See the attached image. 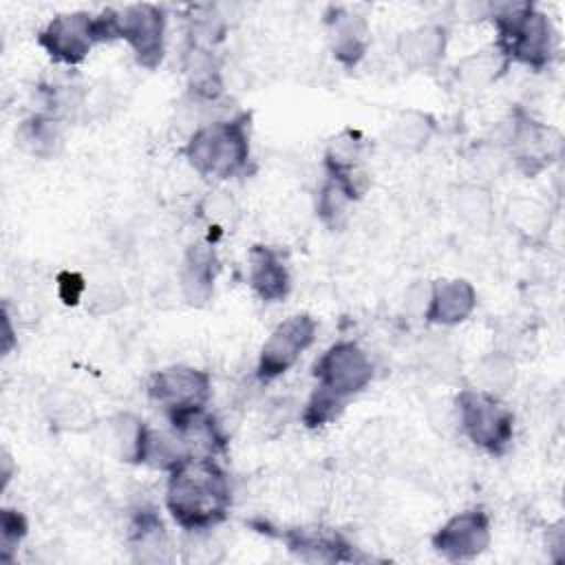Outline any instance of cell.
<instances>
[{
  "label": "cell",
  "instance_id": "8fae6325",
  "mask_svg": "<svg viewBox=\"0 0 565 565\" xmlns=\"http://www.w3.org/2000/svg\"><path fill=\"white\" fill-rule=\"evenodd\" d=\"M510 148L516 163L532 174L556 159L561 150V137L554 128L534 121L527 115H519L512 124Z\"/></svg>",
  "mask_w": 565,
  "mask_h": 565
},
{
  "label": "cell",
  "instance_id": "ffe728a7",
  "mask_svg": "<svg viewBox=\"0 0 565 565\" xmlns=\"http://www.w3.org/2000/svg\"><path fill=\"white\" fill-rule=\"evenodd\" d=\"M433 132L435 121L430 115L422 110H404L393 119L388 128V141L397 150H419L430 141Z\"/></svg>",
  "mask_w": 565,
  "mask_h": 565
},
{
  "label": "cell",
  "instance_id": "2e32d148",
  "mask_svg": "<svg viewBox=\"0 0 565 565\" xmlns=\"http://www.w3.org/2000/svg\"><path fill=\"white\" fill-rule=\"evenodd\" d=\"M448 44V33L441 24H419L397 38V55L415 71L433 68L441 62Z\"/></svg>",
  "mask_w": 565,
  "mask_h": 565
},
{
  "label": "cell",
  "instance_id": "30bf717a",
  "mask_svg": "<svg viewBox=\"0 0 565 565\" xmlns=\"http://www.w3.org/2000/svg\"><path fill=\"white\" fill-rule=\"evenodd\" d=\"M490 545V519L481 508L450 516L435 534L433 547L448 561H470Z\"/></svg>",
  "mask_w": 565,
  "mask_h": 565
},
{
  "label": "cell",
  "instance_id": "44dd1931",
  "mask_svg": "<svg viewBox=\"0 0 565 565\" xmlns=\"http://www.w3.org/2000/svg\"><path fill=\"white\" fill-rule=\"evenodd\" d=\"M146 433H148L146 422L137 419L135 415H119L113 422V441L124 461L141 463Z\"/></svg>",
  "mask_w": 565,
  "mask_h": 565
},
{
  "label": "cell",
  "instance_id": "5b68a950",
  "mask_svg": "<svg viewBox=\"0 0 565 565\" xmlns=\"http://www.w3.org/2000/svg\"><path fill=\"white\" fill-rule=\"evenodd\" d=\"M455 404L459 426L475 446L490 455L508 450L514 435V415L497 395L481 388H463Z\"/></svg>",
  "mask_w": 565,
  "mask_h": 565
},
{
  "label": "cell",
  "instance_id": "e0dca14e",
  "mask_svg": "<svg viewBox=\"0 0 565 565\" xmlns=\"http://www.w3.org/2000/svg\"><path fill=\"white\" fill-rule=\"evenodd\" d=\"M216 276V256L210 245H192L181 269V291L190 305L210 300Z\"/></svg>",
  "mask_w": 565,
  "mask_h": 565
},
{
  "label": "cell",
  "instance_id": "4316f807",
  "mask_svg": "<svg viewBox=\"0 0 565 565\" xmlns=\"http://www.w3.org/2000/svg\"><path fill=\"white\" fill-rule=\"evenodd\" d=\"M24 536H26V519L18 510L4 508L0 514V552L4 561L11 558V552L20 545Z\"/></svg>",
  "mask_w": 565,
  "mask_h": 565
},
{
  "label": "cell",
  "instance_id": "9c48e42d",
  "mask_svg": "<svg viewBox=\"0 0 565 565\" xmlns=\"http://www.w3.org/2000/svg\"><path fill=\"white\" fill-rule=\"evenodd\" d=\"M38 42L55 62L66 66L79 64L97 44L95 15L86 11L60 13L38 33Z\"/></svg>",
  "mask_w": 565,
  "mask_h": 565
},
{
  "label": "cell",
  "instance_id": "ac0fdd59",
  "mask_svg": "<svg viewBox=\"0 0 565 565\" xmlns=\"http://www.w3.org/2000/svg\"><path fill=\"white\" fill-rule=\"evenodd\" d=\"M130 550L141 563L170 561V541L161 519L152 510L135 514L130 525Z\"/></svg>",
  "mask_w": 565,
  "mask_h": 565
},
{
  "label": "cell",
  "instance_id": "7a4b0ae2",
  "mask_svg": "<svg viewBox=\"0 0 565 565\" xmlns=\"http://www.w3.org/2000/svg\"><path fill=\"white\" fill-rule=\"evenodd\" d=\"M313 377L316 388L302 413L309 428L333 422L347 402L373 380V364L360 344L340 340L318 358L313 364Z\"/></svg>",
  "mask_w": 565,
  "mask_h": 565
},
{
  "label": "cell",
  "instance_id": "9a60e30c",
  "mask_svg": "<svg viewBox=\"0 0 565 565\" xmlns=\"http://www.w3.org/2000/svg\"><path fill=\"white\" fill-rule=\"evenodd\" d=\"M247 263H249L247 265L249 285L260 300L278 302L289 294L291 278H289V271H287L282 258L278 256V252H274L271 247H265V245H254L249 249Z\"/></svg>",
  "mask_w": 565,
  "mask_h": 565
},
{
  "label": "cell",
  "instance_id": "277c9868",
  "mask_svg": "<svg viewBox=\"0 0 565 565\" xmlns=\"http://www.w3.org/2000/svg\"><path fill=\"white\" fill-rule=\"evenodd\" d=\"M183 152L201 177L230 179L238 174L249 159L247 119L232 117L199 126L190 135Z\"/></svg>",
  "mask_w": 565,
  "mask_h": 565
},
{
  "label": "cell",
  "instance_id": "ba28073f",
  "mask_svg": "<svg viewBox=\"0 0 565 565\" xmlns=\"http://www.w3.org/2000/svg\"><path fill=\"white\" fill-rule=\"evenodd\" d=\"M316 331L318 324L309 313H294L276 324L258 353V380L269 382L287 373L298 362V358L313 344Z\"/></svg>",
  "mask_w": 565,
  "mask_h": 565
},
{
  "label": "cell",
  "instance_id": "7c38bea8",
  "mask_svg": "<svg viewBox=\"0 0 565 565\" xmlns=\"http://www.w3.org/2000/svg\"><path fill=\"white\" fill-rule=\"evenodd\" d=\"M477 307V291L463 278L437 280L428 289L424 318L433 324L452 327L463 322Z\"/></svg>",
  "mask_w": 565,
  "mask_h": 565
},
{
  "label": "cell",
  "instance_id": "6da1fadb",
  "mask_svg": "<svg viewBox=\"0 0 565 565\" xmlns=\"http://www.w3.org/2000/svg\"><path fill=\"white\" fill-rule=\"evenodd\" d=\"M230 503V481L214 457H185L170 470L166 508L183 530L205 532L218 525Z\"/></svg>",
  "mask_w": 565,
  "mask_h": 565
},
{
  "label": "cell",
  "instance_id": "3957f363",
  "mask_svg": "<svg viewBox=\"0 0 565 565\" xmlns=\"http://www.w3.org/2000/svg\"><path fill=\"white\" fill-rule=\"evenodd\" d=\"M497 51L503 60L543 68L556 53V31L550 18L534 4L516 2L494 9Z\"/></svg>",
  "mask_w": 565,
  "mask_h": 565
},
{
  "label": "cell",
  "instance_id": "484cf974",
  "mask_svg": "<svg viewBox=\"0 0 565 565\" xmlns=\"http://www.w3.org/2000/svg\"><path fill=\"white\" fill-rule=\"evenodd\" d=\"M501 66H503V57L499 51H494V55L483 51V53H477L475 57H468L459 71H461V79L468 86H481L494 79Z\"/></svg>",
  "mask_w": 565,
  "mask_h": 565
},
{
  "label": "cell",
  "instance_id": "d4e9b609",
  "mask_svg": "<svg viewBox=\"0 0 565 565\" xmlns=\"http://www.w3.org/2000/svg\"><path fill=\"white\" fill-rule=\"evenodd\" d=\"M355 199L333 179H327V183L320 190L318 199V214L329 227H340L342 221L347 218V207Z\"/></svg>",
  "mask_w": 565,
  "mask_h": 565
},
{
  "label": "cell",
  "instance_id": "7402d4cb",
  "mask_svg": "<svg viewBox=\"0 0 565 565\" xmlns=\"http://www.w3.org/2000/svg\"><path fill=\"white\" fill-rule=\"evenodd\" d=\"M475 377L481 391L492 395H503L514 384V364L510 358L501 353H490L479 360L475 369Z\"/></svg>",
  "mask_w": 565,
  "mask_h": 565
},
{
  "label": "cell",
  "instance_id": "83f0119b",
  "mask_svg": "<svg viewBox=\"0 0 565 565\" xmlns=\"http://www.w3.org/2000/svg\"><path fill=\"white\" fill-rule=\"evenodd\" d=\"M201 214L210 225L223 227L236 216V205L227 192H210L201 205Z\"/></svg>",
  "mask_w": 565,
  "mask_h": 565
},
{
  "label": "cell",
  "instance_id": "603a6c76",
  "mask_svg": "<svg viewBox=\"0 0 565 565\" xmlns=\"http://www.w3.org/2000/svg\"><path fill=\"white\" fill-rule=\"evenodd\" d=\"M20 139L29 148V152H33L38 157H49L55 152V146L62 139L60 124H57V119L46 117V115L31 117L20 128Z\"/></svg>",
  "mask_w": 565,
  "mask_h": 565
},
{
  "label": "cell",
  "instance_id": "4fadbf2b",
  "mask_svg": "<svg viewBox=\"0 0 565 565\" xmlns=\"http://www.w3.org/2000/svg\"><path fill=\"white\" fill-rule=\"evenodd\" d=\"M327 33L333 57L344 66H355L371 42V31L366 20L344 7H331L327 15Z\"/></svg>",
  "mask_w": 565,
  "mask_h": 565
},
{
  "label": "cell",
  "instance_id": "cb8c5ba5",
  "mask_svg": "<svg viewBox=\"0 0 565 565\" xmlns=\"http://www.w3.org/2000/svg\"><path fill=\"white\" fill-rule=\"evenodd\" d=\"M492 210L494 205L488 190L479 185H466L457 192V212L466 223L481 227L492 218Z\"/></svg>",
  "mask_w": 565,
  "mask_h": 565
},
{
  "label": "cell",
  "instance_id": "8992f818",
  "mask_svg": "<svg viewBox=\"0 0 565 565\" xmlns=\"http://www.w3.org/2000/svg\"><path fill=\"white\" fill-rule=\"evenodd\" d=\"M108 40H126L135 60L146 68H157L166 51V15L157 4L139 2L124 9L104 11Z\"/></svg>",
  "mask_w": 565,
  "mask_h": 565
},
{
  "label": "cell",
  "instance_id": "52a82bcc",
  "mask_svg": "<svg viewBox=\"0 0 565 565\" xmlns=\"http://www.w3.org/2000/svg\"><path fill=\"white\" fill-rule=\"evenodd\" d=\"M148 395L172 422L188 413L203 411L212 395V382L210 375L201 369L174 364L157 371L150 377Z\"/></svg>",
  "mask_w": 565,
  "mask_h": 565
},
{
  "label": "cell",
  "instance_id": "d6986e66",
  "mask_svg": "<svg viewBox=\"0 0 565 565\" xmlns=\"http://www.w3.org/2000/svg\"><path fill=\"white\" fill-rule=\"evenodd\" d=\"M183 71L188 77L190 88L205 99H214L223 90V79H221V68L210 51V46L203 44H190L183 62Z\"/></svg>",
  "mask_w": 565,
  "mask_h": 565
},
{
  "label": "cell",
  "instance_id": "5bb4252c",
  "mask_svg": "<svg viewBox=\"0 0 565 565\" xmlns=\"http://www.w3.org/2000/svg\"><path fill=\"white\" fill-rule=\"evenodd\" d=\"M289 552H294L302 561L311 563H338V561H353L349 541L322 525H302L291 527L282 534Z\"/></svg>",
  "mask_w": 565,
  "mask_h": 565
}]
</instances>
